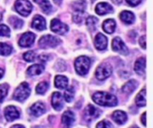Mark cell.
Returning <instances> with one entry per match:
<instances>
[{
  "mask_svg": "<svg viewBox=\"0 0 153 128\" xmlns=\"http://www.w3.org/2000/svg\"><path fill=\"white\" fill-rule=\"evenodd\" d=\"M93 102L100 106L114 107L117 105L118 101L114 94L106 92H97L92 95Z\"/></svg>",
  "mask_w": 153,
  "mask_h": 128,
  "instance_id": "cell-1",
  "label": "cell"
},
{
  "mask_svg": "<svg viewBox=\"0 0 153 128\" xmlns=\"http://www.w3.org/2000/svg\"><path fill=\"white\" fill-rule=\"evenodd\" d=\"M91 60L87 56H80L74 61V68L80 76H84L88 73L90 68Z\"/></svg>",
  "mask_w": 153,
  "mask_h": 128,
  "instance_id": "cell-2",
  "label": "cell"
},
{
  "mask_svg": "<svg viewBox=\"0 0 153 128\" xmlns=\"http://www.w3.org/2000/svg\"><path fill=\"white\" fill-rule=\"evenodd\" d=\"M30 92V88L29 85L27 83H22L14 91L13 98L16 101L23 102L29 97Z\"/></svg>",
  "mask_w": 153,
  "mask_h": 128,
  "instance_id": "cell-3",
  "label": "cell"
},
{
  "mask_svg": "<svg viewBox=\"0 0 153 128\" xmlns=\"http://www.w3.org/2000/svg\"><path fill=\"white\" fill-rule=\"evenodd\" d=\"M61 43V40L57 38L56 37L51 36V35H45L42 38H40L39 41V46L41 48H51L56 47Z\"/></svg>",
  "mask_w": 153,
  "mask_h": 128,
  "instance_id": "cell-4",
  "label": "cell"
},
{
  "mask_svg": "<svg viewBox=\"0 0 153 128\" xmlns=\"http://www.w3.org/2000/svg\"><path fill=\"white\" fill-rule=\"evenodd\" d=\"M14 7L15 10L22 16H28L32 10V5L28 0H17Z\"/></svg>",
  "mask_w": 153,
  "mask_h": 128,
  "instance_id": "cell-5",
  "label": "cell"
},
{
  "mask_svg": "<svg viewBox=\"0 0 153 128\" xmlns=\"http://www.w3.org/2000/svg\"><path fill=\"white\" fill-rule=\"evenodd\" d=\"M112 66L108 63H102L96 69L95 76L99 80H105L112 74Z\"/></svg>",
  "mask_w": 153,
  "mask_h": 128,
  "instance_id": "cell-6",
  "label": "cell"
},
{
  "mask_svg": "<svg viewBox=\"0 0 153 128\" xmlns=\"http://www.w3.org/2000/svg\"><path fill=\"white\" fill-rule=\"evenodd\" d=\"M112 49L113 51L119 53L123 55H126L128 54V48L126 46V44L124 43V41L122 40L119 37L115 38L112 40Z\"/></svg>",
  "mask_w": 153,
  "mask_h": 128,
  "instance_id": "cell-7",
  "label": "cell"
},
{
  "mask_svg": "<svg viewBox=\"0 0 153 128\" xmlns=\"http://www.w3.org/2000/svg\"><path fill=\"white\" fill-rule=\"evenodd\" d=\"M50 28L53 32H55L56 34H60V35H63L68 31V26L57 19L52 20Z\"/></svg>",
  "mask_w": 153,
  "mask_h": 128,
  "instance_id": "cell-8",
  "label": "cell"
},
{
  "mask_svg": "<svg viewBox=\"0 0 153 128\" xmlns=\"http://www.w3.org/2000/svg\"><path fill=\"white\" fill-rule=\"evenodd\" d=\"M100 115V110L94 107L93 105L91 104H89L85 110H84V118L87 120V121H92L96 118H98Z\"/></svg>",
  "mask_w": 153,
  "mask_h": 128,
  "instance_id": "cell-9",
  "label": "cell"
},
{
  "mask_svg": "<svg viewBox=\"0 0 153 128\" xmlns=\"http://www.w3.org/2000/svg\"><path fill=\"white\" fill-rule=\"evenodd\" d=\"M35 35L33 33H32V32H26V33H24L20 40H19V45L20 46L22 47H30V46H32L34 40H35Z\"/></svg>",
  "mask_w": 153,
  "mask_h": 128,
  "instance_id": "cell-10",
  "label": "cell"
},
{
  "mask_svg": "<svg viewBox=\"0 0 153 128\" xmlns=\"http://www.w3.org/2000/svg\"><path fill=\"white\" fill-rule=\"evenodd\" d=\"M51 104L53 108L56 110H61L64 107V100H63V96L60 92H56L52 95V100H51Z\"/></svg>",
  "mask_w": 153,
  "mask_h": 128,
  "instance_id": "cell-11",
  "label": "cell"
},
{
  "mask_svg": "<svg viewBox=\"0 0 153 128\" xmlns=\"http://www.w3.org/2000/svg\"><path fill=\"white\" fill-rule=\"evenodd\" d=\"M95 12L99 15H106V14L113 12V7L110 4H108L107 2H100V3L97 4Z\"/></svg>",
  "mask_w": 153,
  "mask_h": 128,
  "instance_id": "cell-12",
  "label": "cell"
},
{
  "mask_svg": "<svg viewBox=\"0 0 153 128\" xmlns=\"http://www.w3.org/2000/svg\"><path fill=\"white\" fill-rule=\"evenodd\" d=\"M5 117L7 121L11 122L20 117V112L14 106H8L5 110Z\"/></svg>",
  "mask_w": 153,
  "mask_h": 128,
  "instance_id": "cell-13",
  "label": "cell"
},
{
  "mask_svg": "<svg viewBox=\"0 0 153 128\" xmlns=\"http://www.w3.org/2000/svg\"><path fill=\"white\" fill-rule=\"evenodd\" d=\"M75 121V116L71 110H66L62 116V124L65 128H70Z\"/></svg>",
  "mask_w": 153,
  "mask_h": 128,
  "instance_id": "cell-14",
  "label": "cell"
},
{
  "mask_svg": "<svg viewBox=\"0 0 153 128\" xmlns=\"http://www.w3.org/2000/svg\"><path fill=\"white\" fill-rule=\"evenodd\" d=\"M94 44H95V47L98 50H100V51L105 50L108 47V38L103 34L99 33V34H97V36L95 38Z\"/></svg>",
  "mask_w": 153,
  "mask_h": 128,
  "instance_id": "cell-15",
  "label": "cell"
},
{
  "mask_svg": "<svg viewBox=\"0 0 153 128\" xmlns=\"http://www.w3.org/2000/svg\"><path fill=\"white\" fill-rule=\"evenodd\" d=\"M113 120L118 124H124L127 121V114L123 110H115L112 114Z\"/></svg>",
  "mask_w": 153,
  "mask_h": 128,
  "instance_id": "cell-16",
  "label": "cell"
},
{
  "mask_svg": "<svg viewBox=\"0 0 153 128\" xmlns=\"http://www.w3.org/2000/svg\"><path fill=\"white\" fill-rule=\"evenodd\" d=\"M145 70H146V59L143 57L137 59L134 63V71L138 75L142 76L145 74Z\"/></svg>",
  "mask_w": 153,
  "mask_h": 128,
  "instance_id": "cell-17",
  "label": "cell"
},
{
  "mask_svg": "<svg viewBox=\"0 0 153 128\" xmlns=\"http://www.w3.org/2000/svg\"><path fill=\"white\" fill-rule=\"evenodd\" d=\"M138 85H139V83L135 79H131L123 85V87H122V92L126 94H130L136 90Z\"/></svg>",
  "mask_w": 153,
  "mask_h": 128,
  "instance_id": "cell-18",
  "label": "cell"
},
{
  "mask_svg": "<svg viewBox=\"0 0 153 128\" xmlns=\"http://www.w3.org/2000/svg\"><path fill=\"white\" fill-rule=\"evenodd\" d=\"M30 111L33 116L40 117L46 112V107H45L44 103H42V102H36L35 104H33L32 107H30Z\"/></svg>",
  "mask_w": 153,
  "mask_h": 128,
  "instance_id": "cell-19",
  "label": "cell"
},
{
  "mask_svg": "<svg viewBox=\"0 0 153 128\" xmlns=\"http://www.w3.org/2000/svg\"><path fill=\"white\" fill-rule=\"evenodd\" d=\"M32 28L38 29V30H43L46 28V21L45 19L40 16V15H36L34 18H33V21H32Z\"/></svg>",
  "mask_w": 153,
  "mask_h": 128,
  "instance_id": "cell-20",
  "label": "cell"
},
{
  "mask_svg": "<svg viewBox=\"0 0 153 128\" xmlns=\"http://www.w3.org/2000/svg\"><path fill=\"white\" fill-rule=\"evenodd\" d=\"M115 26H116V23L114 19H108L104 21L102 24V28L106 33L112 34L115 29Z\"/></svg>",
  "mask_w": 153,
  "mask_h": 128,
  "instance_id": "cell-21",
  "label": "cell"
},
{
  "mask_svg": "<svg viewBox=\"0 0 153 128\" xmlns=\"http://www.w3.org/2000/svg\"><path fill=\"white\" fill-rule=\"evenodd\" d=\"M120 19L126 24H133L135 21V16L130 11H123L120 14Z\"/></svg>",
  "mask_w": 153,
  "mask_h": 128,
  "instance_id": "cell-22",
  "label": "cell"
},
{
  "mask_svg": "<svg viewBox=\"0 0 153 128\" xmlns=\"http://www.w3.org/2000/svg\"><path fill=\"white\" fill-rule=\"evenodd\" d=\"M55 85L58 89H66L68 85V79L65 76L58 75L55 78Z\"/></svg>",
  "mask_w": 153,
  "mask_h": 128,
  "instance_id": "cell-23",
  "label": "cell"
},
{
  "mask_svg": "<svg viewBox=\"0 0 153 128\" xmlns=\"http://www.w3.org/2000/svg\"><path fill=\"white\" fill-rule=\"evenodd\" d=\"M146 89L143 88L141 90V92L137 94L136 98H135V103L138 107H145L146 106V102H147V100H146Z\"/></svg>",
  "mask_w": 153,
  "mask_h": 128,
  "instance_id": "cell-24",
  "label": "cell"
},
{
  "mask_svg": "<svg viewBox=\"0 0 153 128\" xmlns=\"http://www.w3.org/2000/svg\"><path fill=\"white\" fill-rule=\"evenodd\" d=\"M44 70V66L42 64H35V65L30 66L28 69V75L29 76H37L40 75L43 72Z\"/></svg>",
  "mask_w": 153,
  "mask_h": 128,
  "instance_id": "cell-25",
  "label": "cell"
},
{
  "mask_svg": "<svg viewBox=\"0 0 153 128\" xmlns=\"http://www.w3.org/2000/svg\"><path fill=\"white\" fill-rule=\"evenodd\" d=\"M34 2L39 4L45 14H49L52 11V6L48 0H34Z\"/></svg>",
  "mask_w": 153,
  "mask_h": 128,
  "instance_id": "cell-26",
  "label": "cell"
},
{
  "mask_svg": "<svg viewBox=\"0 0 153 128\" xmlns=\"http://www.w3.org/2000/svg\"><path fill=\"white\" fill-rule=\"evenodd\" d=\"M98 24V19L94 16H89L86 20V25L90 31H93Z\"/></svg>",
  "mask_w": 153,
  "mask_h": 128,
  "instance_id": "cell-27",
  "label": "cell"
},
{
  "mask_svg": "<svg viewBox=\"0 0 153 128\" xmlns=\"http://www.w3.org/2000/svg\"><path fill=\"white\" fill-rule=\"evenodd\" d=\"M13 51V48L10 45L6 43H0V54L1 55H9Z\"/></svg>",
  "mask_w": 153,
  "mask_h": 128,
  "instance_id": "cell-28",
  "label": "cell"
},
{
  "mask_svg": "<svg viewBox=\"0 0 153 128\" xmlns=\"http://www.w3.org/2000/svg\"><path fill=\"white\" fill-rule=\"evenodd\" d=\"M74 97V87L70 86L66 90V92L64 93V98L67 102H71L73 101Z\"/></svg>",
  "mask_w": 153,
  "mask_h": 128,
  "instance_id": "cell-29",
  "label": "cell"
},
{
  "mask_svg": "<svg viewBox=\"0 0 153 128\" xmlns=\"http://www.w3.org/2000/svg\"><path fill=\"white\" fill-rule=\"evenodd\" d=\"M73 6L76 12H83L86 7V2L84 0H79L73 4Z\"/></svg>",
  "mask_w": 153,
  "mask_h": 128,
  "instance_id": "cell-30",
  "label": "cell"
},
{
  "mask_svg": "<svg viewBox=\"0 0 153 128\" xmlns=\"http://www.w3.org/2000/svg\"><path fill=\"white\" fill-rule=\"evenodd\" d=\"M9 21L14 28H20L23 25V21L16 16H12L9 19Z\"/></svg>",
  "mask_w": 153,
  "mask_h": 128,
  "instance_id": "cell-31",
  "label": "cell"
},
{
  "mask_svg": "<svg viewBox=\"0 0 153 128\" xmlns=\"http://www.w3.org/2000/svg\"><path fill=\"white\" fill-rule=\"evenodd\" d=\"M48 87H49L48 83H47V82H41V83H40V84L37 85V87H36V92H37L38 93H40V94H43V93H45V92L48 91Z\"/></svg>",
  "mask_w": 153,
  "mask_h": 128,
  "instance_id": "cell-32",
  "label": "cell"
},
{
  "mask_svg": "<svg viewBox=\"0 0 153 128\" xmlns=\"http://www.w3.org/2000/svg\"><path fill=\"white\" fill-rule=\"evenodd\" d=\"M8 92V85H0V102H2L3 100L6 98Z\"/></svg>",
  "mask_w": 153,
  "mask_h": 128,
  "instance_id": "cell-33",
  "label": "cell"
},
{
  "mask_svg": "<svg viewBox=\"0 0 153 128\" xmlns=\"http://www.w3.org/2000/svg\"><path fill=\"white\" fill-rule=\"evenodd\" d=\"M23 59L26 61H28V62L33 61L36 59V53H35V52H33V51H28V52H26L23 54Z\"/></svg>",
  "mask_w": 153,
  "mask_h": 128,
  "instance_id": "cell-34",
  "label": "cell"
},
{
  "mask_svg": "<svg viewBox=\"0 0 153 128\" xmlns=\"http://www.w3.org/2000/svg\"><path fill=\"white\" fill-rule=\"evenodd\" d=\"M10 28L6 25H0V37H9Z\"/></svg>",
  "mask_w": 153,
  "mask_h": 128,
  "instance_id": "cell-35",
  "label": "cell"
},
{
  "mask_svg": "<svg viewBox=\"0 0 153 128\" xmlns=\"http://www.w3.org/2000/svg\"><path fill=\"white\" fill-rule=\"evenodd\" d=\"M96 128H114V126L109 121L103 120V121H100V123L97 124Z\"/></svg>",
  "mask_w": 153,
  "mask_h": 128,
  "instance_id": "cell-36",
  "label": "cell"
},
{
  "mask_svg": "<svg viewBox=\"0 0 153 128\" xmlns=\"http://www.w3.org/2000/svg\"><path fill=\"white\" fill-rule=\"evenodd\" d=\"M83 16H84L83 12H76V13L74 14L73 19H74V21L76 23H81L82 21L83 20Z\"/></svg>",
  "mask_w": 153,
  "mask_h": 128,
  "instance_id": "cell-37",
  "label": "cell"
},
{
  "mask_svg": "<svg viewBox=\"0 0 153 128\" xmlns=\"http://www.w3.org/2000/svg\"><path fill=\"white\" fill-rule=\"evenodd\" d=\"M139 45L142 49H146V36H141L139 38Z\"/></svg>",
  "mask_w": 153,
  "mask_h": 128,
  "instance_id": "cell-38",
  "label": "cell"
},
{
  "mask_svg": "<svg viewBox=\"0 0 153 128\" xmlns=\"http://www.w3.org/2000/svg\"><path fill=\"white\" fill-rule=\"evenodd\" d=\"M141 0H126V2L130 5V6H138L140 3H141Z\"/></svg>",
  "mask_w": 153,
  "mask_h": 128,
  "instance_id": "cell-39",
  "label": "cell"
},
{
  "mask_svg": "<svg viewBox=\"0 0 153 128\" xmlns=\"http://www.w3.org/2000/svg\"><path fill=\"white\" fill-rule=\"evenodd\" d=\"M146 117H147V113H146V112L142 113V115H141V124H142L143 126H146V125H147Z\"/></svg>",
  "mask_w": 153,
  "mask_h": 128,
  "instance_id": "cell-40",
  "label": "cell"
},
{
  "mask_svg": "<svg viewBox=\"0 0 153 128\" xmlns=\"http://www.w3.org/2000/svg\"><path fill=\"white\" fill-rule=\"evenodd\" d=\"M48 59H49V57H48V55H47V54H41V55L39 57V60H40V61H42L43 63L46 62Z\"/></svg>",
  "mask_w": 153,
  "mask_h": 128,
  "instance_id": "cell-41",
  "label": "cell"
},
{
  "mask_svg": "<svg viewBox=\"0 0 153 128\" xmlns=\"http://www.w3.org/2000/svg\"><path fill=\"white\" fill-rule=\"evenodd\" d=\"M11 128H24L23 125H21V124H15L14 126H12Z\"/></svg>",
  "mask_w": 153,
  "mask_h": 128,
  "instance_id": "cell-42",
  "label": "cell"
},
{
  "mask_svg": "<svg viewBox=\"0 0 153 128\" xmlns=\"http://www.w3.org/2000/svg\"><path fill=\"white\" fill-rule=\"evenodd\" d=\"M4 76V70L2 69H0V79H1V78Z\"/></svg>",
  "mask_w": 153,
  "mask_h": 128,
  "instance_id": "cell-43",
  "label": "cell"
},
{
  "mask_svg": "<svg viewBox=\"0 0 153 128\" xmlns=\"http://www.w3.org/2000/svg\"><path fill=\"white\" fill-rule=\"evenodd\" d=\"M112 1L115 4H120L122 2V0H112Z\"/></svg>",
  "mask_w": 153,
  "mask_h": 128,
  "instance_id": "cell-44",
  "label": "cell"
},
{
  "mask_svg": "<svg viewBox=\"0 0 153 128\" xmlns=\"http://www.w3.org/2000/svg\"><path fill=\"white\" fill-rule=\"evenodd\" d=\"M55 2H56V3H60L61 0H55Z\"/></svg>",
  "mask_w": 153,
  "mask_h": 128,
  "instance_id": "cell-45",
  "label": "cell"
},
{
  "mask_svg": "<svg viewBox=\"0 0 153 128\" xmlns=\"http://www.w3.org/2000/svg\"><path fill=\"white\" fill-rule=\"evenodd\" d=\"M1 20H2V14L0 13V21H1Z\"/></svg>",
  "mask_w": 153,
  "mask_h": 128,
  "instance_id": "cell-46",
  "label": "cell"
},
{
  "mask_svg": "<svg viewBox=\"0 0 153 128\" xmlns=\"http://www.w3.org/2000/svg\"><path fill=\"white\" fill-rule=\"evenodd\" d=\"M133 128H137V127H133Z\"/></svg>",
  "mask_w": 153,
  "mask_h": 128,
  "instance_id": "cell-47",
  "label": "cell"
}]
</instances>
